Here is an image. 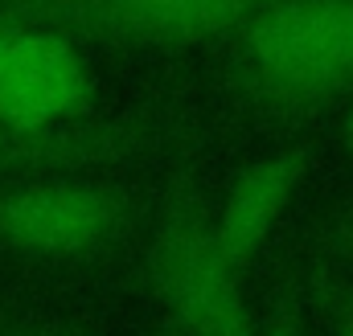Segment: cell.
<instances>
[{
    "label": "cell",
    "mask_w": 353,
    "mask_h": 336,
    "mask_svg": "<svg viewBox=\"0 0 353 336\" xmlns=\"http://www.w3.org/2000/svg\"><path fill=\"white\" fill-rule=\"evenodd\" d=\"M21 336H79V333H62V328H33V333H21Z\"/></svg>",
    "instance_id": "7c38bea8"
},
{
    "label": "cell",
    "mask_w": 353,
    "mask_h": 336,
    "mask_svg": "<svg viewBox=\"0 0 353 336\" xmlns=\"http://www.w3.org/2000/svg\"><path fill=\"white\" fill-rule=\"evenodd\" d=\"M300 180H304V156L300 152L259 156V160H251L230 180L218 213L210 218V234H214L222 258L239 275L255 262V254L263 251L271 230L288 213Z\"/></svg>",
    "instance_id": "8992f818"
},
{
    "label": "cell",
    "mask_w": 353,
    "mask_h": 336,
    "mask_svg": "<svg viewBox=\"0 0 353 336\" xmlns=\"http://www.w3.org/2000/svg\"><path fill=\"white\" fill-rule=\"evenodd\" d=\"M132 205L94 180H21L0 189V242L29 258H90L119 242Z\"/></svg>",
    "instance_id": "277c9868"
},
{
    "label": "cell",
    "mask_w": 353,
    "mask_h": 336,
    "mask_svg": "<svg viewBox=\"0 0 353 336\" xmlns=\"http://www.w3.org/2000/svg\"><path fill=\"white\" fill-rule=\"evenodd\" d=\"M148 283L176 336H259L243 275L222 258L210 213L193 197H173L148 242Z\"/></svg>",
    "instance_id": "7a4b0ae2"
},
{
    "label": "cell",
    "mask_w": 353,
    "mask_h": 336,
    "mask_svg": "<svg viewBox=\"0 0 353 336\" xmlns=\"http://www.w3.org/2000/svg\"><path fill=\"white\" fill-rule=\"evenodd\" d=\"M234 78L283 115L337 103L353 90V0H263L239 29Z\"/></svg>",
    "instance_id": "6da1fadb"
},
{
    "label": "cell",
    "mask_w": 353,
    "mask_h": 336,
    "mask_svg": "<svg viewBox=\"0 0 353 336\" xmlns=\"http://www.w3.org/2000/svg\"><path fill=\"white\" fill-rule=\"evenodd\" d=\"M94 74L79 41L37 17L0 12V127L46 136L90 115Z\"/></svg>",
    "instance_id": "3957f363"
},
{
    "label": "cell",
    "mask_w": 353,
    "mask_h": 336,
    "mask_svg": "<svg viewBox=\"0 0 353 336\" xmlns=\"http://www.w3.org/2000/svg\"><path fill=\"white\" fill-rule=\"evenodd\" d=\"M165 140L157 123H74L46 136H17L0 127V172L25 168H74V165H107L136 152H148Z\"/></svg>",
    "instance_id": "52a82bcc"
},
{
    "label": "cell",
    "mask_w": 353,
    "mask_h": 336,
    "mask_svg": "<svg viewBox=\"0 0 353 336\" xmlns=\"http://www.w3.org/2000/svg\"><path fill=\"white\" fill-rule=\"evenodd\" d=\"M341 136H345V148L353 152V90H350V103H345V115H341Z\"/></svg>",
    "instance_id": "8fae6325"
},
{
    "label": "cell",
    "mask_w": 353,
    "mask_h": 336,
    "mask_svg": "<svg viewBox=\"0 0 353 336\" xmlns=\"http://www.w3.org/2000/svg\"><path fill=\"white\" fill-rule=\"evenodd\" d=\"M333 251H337L353 266V218H345V222L333 230Z\"/></svg>",
    "instance_id": "30bf717a"
},
{
    "label": "cell",
    "mask_w": 353,
    "mask_h": 336,
    "mask_svg": "<svg viewBox=\"0 0 353 336\" xmlns=\"http://www.w3.org/2000/svg\"><path fill=\"white\" fill-rule=\"evenodd\" d=\"M259 336H304L300 312H296L288 300H275V304L267 308V316L259 320Z\"/></svg>",
    "instance_id": "9c48e42d"
},
{
    "label": "cell",
    "mask_w": 353,
    "mask_h": 336,
    "mask_svg": "<svg viewBox=\"0 0 353 336\" xmlns=\"http://www.w3.org/2000/svg\"><path fill=\"white\" fill-rule=\"evenodd\" d=\"M316 295H321V308H325V328H329V336H353V287L350 283L325 279Z\"/></svg>",
    "instance_id": "ba28073f"
},
{
    "label": "cell",
    "mask_w": 353,
    "mask_h": 336,
    "mask_svg": "<svg viewBox=\"0 0 353 336\" xmlns=\"http://www.w3.org/2000/svg\"><path fill=\"white\" fill-rule=\"evenodd\" d=\"M263 0H21L12 12L37 17L62 33H87L123 45H193L243 29Z\"/></svg>",
    "instance_id": "5b68a950"
}]
</instances>
